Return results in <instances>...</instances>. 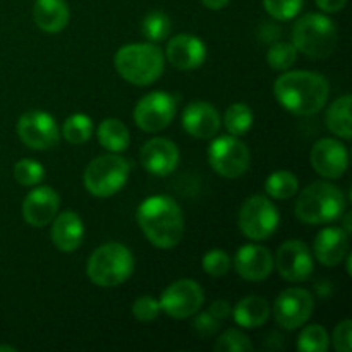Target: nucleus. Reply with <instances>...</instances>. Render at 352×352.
I'll return each instance as SVG.
<instances>
[{
	"instance_id": "1",
	"label": "nucleus",
	"mask_w": 352,
	"mask_h": 352,
	"mask_svg": "<svg viewBox=\"0 0 352 352\" xmlns=\"http://www.w3.org/2000/svg\"><path fill=\"white\" fill-rule=\"evenodd\" d=\"M330 86L325 76L313 71H289L274 85L275 98L294 116H315L325 107Z\"/></svg>"
},
{
	"instance_id": "2",
	"label": "nucleus",
	"mask_w": 352,
	"mask_h": 352,
	"mask_svg": "<svg viewBox=\"0 0 352 352\" xmlns=\"http://www.w3.org/2000/svg\"><path fill=\"white\" fill-rule=\"evenodd\" d=\"M138 223L146 239L158 250H170L184 236V215L177 203L164 195L144 199L136 212Z\"/></svg>"
},
{
	"instance_id": "3",
	"label": "nucleus",
	"mask_w": 352,
	"mask_h": 352,
	"mask_svg": "<svg viewBox=\"0 0 352 352\" xmlns=\"http://www.w3.org/2000/svg\"><path fill=\"white\" fill-rule=\"evenodd\" d=\"M113 65L120 78L136 86H148L157 81L165 67L164 52L153 43L124 45L113 57Z\"/></svg>"
},
{
	"instance_id": "4",
	"label": "nucleus",
	"mask_w": 352,
	"mask_h": 352,
	"mask_svg": "<svg viewBox=\"0 0 352 352\" xmlns=\"http://www.w3.org/2000/svg\"><path fill=\"white\" fill-rule=\"evenodd\" d=\"M346 210V198L337 186L318 181L305 188L296 201V215L301 222L327 223L340 219Z\"/></svg>"
},
{
	"instance_id": "5",
	"label": "nucleus",
	"mask_w": 352,
	"mask_h": 352,
	"mask_svg": "<svg viewBox=\"0 0 352 352\" xmlns=\"http://www.w3.org/2000/svg\"><path fill=\"white\" fill-rule=\"evenodd\" d=\"M133 253L119 243L96 248L86 263V275L98 287H117L133 275Z\"/></svg>"
},
{
	"instance_id": "6",
	"label": "nucleus",
	"mask_w": 352,
	"mask_h": 352,
	"mask_svg": "<svg viewBox=\"0 0 352 352\" xmlns=\"http://www.w3.org/2000/svg\"><path fill=\"white\" fill-rule=\"evenodd\" d=\"M292 45L311 58H327L337 47V28L325 14H306L292 28Z\"/></svg>"
},
{
	"instance_id": "7",
	"label": "nucleus",
	"mask_w": 352,
	"mask_h": 352,
	"mask_svg": "<svg viewBox=\"0 0 352 352\" xmlns=\"http://www.w3.org/2000/svg\"><path fill=\"white\" fill-rule=\"evenodd\" d=\"M131 165L126 158L117 153L102 155L96 157L91 164L86 167L82 182L86 191L91 192L96 198H107L124 188L129 179Z\"/></svg>"
},
{
	"instance_id": "8",
	"label": "nucleus",
	"mask_w": 352,
	"mask_h": 352,
	"mask_svg": "<svg viewBox=\"0 0 352 352\" xmlns=\"http://www.w3.org/2000/svg\"><path fill=\"white\" fill-rule=\"evenodd\" d=\"M280 217L267 196L254 195L244 201L239 212V229L248 239L265 241L274 236Z\"/></svg>"
},
{
	"instance_id": "9",
	"label": "nucleus",
	"mask_w": 352,
	"mask_h": 352,
	"mask_svg": "<svg viewBox=\"0 0 352 352\" xmlns=\"http://www.w3.org/2000/svg\"><path fill=\"white\" fill-rule=\"evenodd\" d=\"M208 160L213 170L226 179H237L250 168L251 155L237 136H220L208 148Z\"/></svg>"
},
{
	"instance_id": "10",
	"label": "nucleus",
	"mask_w": 352,
	"mask_h": 352,
	"mask_svg": "<svg viewBox=\"0 0 352 352\" xmlns=\"http://www.w3.org/2000/svg\"><path fill=\"white\" fill-rule=\"evenodd\" d=\"M205 302V292L201 285L192 278H181L164 291L160 298V308L165 315L175 320H186L195 316Z\"/></svg>"
},
{
	"instance_id": "11",
	"label": "nucleus",
	"mask_w": 352,
	"mask_h": 352,
	"mask_svg": "<svg viewBox=\"0 0 352 352\" xmlns=\"http://www.w3.org/2000/svg\"><path fill=\"white\" fill-rule=\"evenodd\" d=\"M17 136L31 150H50L57 146L60 131L50 113L43 110H31L17 120Z\"/></svg>"
},
{
	"instance_id": "12",
	"label": "nucleus",
	"mask_w": 352,
	"mask_h": 352,
	"mask_svg": "<svg viewBox=\"0 0 352 352\" xmlns=\"http://www.w3.org/2000/svg\"><path fill=\"white\" fill-rule=\"evenodd\" d=\"M315 299L311 292L301 287L285 289L274 305V315L278 325L285 330H296L305 325L313 315Z\"/></svg>"
},
{
	"instance_id": "13",
	"label": "nucleus",
	"mask_w": 352,
	"mask_h": 352,
	"mask_svg": "<svg viewBox=\"0 0 352 352\" xmlns=\"http://www.w3.org/2000/svg\"><path fill=\"white\" fill-rule=\"evenodd\" d=\"M175 102L168 93L153 91L144 95L134 109V120L144 133H158L172 122Z\"/></svg>"
},
{
	"instance_id": "14",
	"label": "nucleus",
	"mask_w": 352,
	"mask_h": 352,
	"mask_svg": "<svg viewBox=\"0 0 352 352\" xmlns=\"http://www.w3.org/2000/svg\"><path fill=\"white\" fill-rule=\"evenodd\" d=\"M274 265L278 275L287 282H305L313 274V256L309 248L302 241H285L277 251Z\"/></svg>"
},
{
	"instance_id": "15",
	"label": "nucleus",
	"mask_w": 352,
	"mask_h": 352,
	"mask_svg": "<svg viewBox=\"0 0 352 352\" xmlns=\"http://www.w3.org/2000/svg\"><path fill=\"white\" fill-rule=\"evenodd\" d=\"M309 162L316 174L322 177L339 179L347 170L349 155H347V148L339 140L323 138L313 144Z\"/></svg>"
},
{
	"instance_id": "16",
	"label": "nucleus",
	"mask_w": 352,
	"mask_h": 352,
	"mask_svg": "<svg viewBox=\"0 0 352 352\" xmlns=\"http://www.w3.org/2000/svg\"><path fill=\"white\" fill-rule=\"evenodd\" d=\"M234 267L239 277L250 282H261L274 272V254L260 244H246L234 256Z\"/></svg>"
},
{
	"instance_id": "17",
	"label": "nucleus",
	"mask_w": 352,
	"mask_h": 352,
	"mask_svg": "<svg viewBox=\"0 0 352 352\" xmlns=\"http://www.w3.org/2000/svg\"><path fill=\"white\" fill-rule=\"evenodd\" d=\"M60 206L57 191L50 186H40L28 192L23 201V217L30 226L45 227L55 219Z\"/></svg>"
},
{
	"instance_id": "18",
	"label": "nucleus",
	"mask_w": 352,
	"mask_h": 352,
	"mask_svg": "<svg viewBox=\"0 0 352 352\" xmlns=\"http://www.w3.org/2000/svg\"><path fill=\"white\" fill-rule=\"evenodd\" d=\"M141 164L150 174L165 175L172 174L179 164V150L174 141L167 138H153L141 148Z\"/></svg>"
},
{
	"instance_id": "19",
	"label": "nucleus",
	"mask_w": 352,
	"mask_h": 352,
	"mask_svg": "<svg viewBox=\"0 0 352 352\" xmlns=\"http://www.w3.org/2000/svg\"><path fill=\"white\" fill-rule=\"evenodd\" d=\"M220 113L208 102H192L182 112V127L196 140H212L220 129Z\"/></svg>"
},
{
	"instance_id": "20",
	"label": "nucleus",
	"mask_w": 352,
	"mask_h": 352,
	"mask_svg": "<svg viewBox=\"0 0 352 352\" xmlns=\"http://www.w3.org/2000/svg\"><path fill=\"white\" fill-rule=\"evenodd\" d=\"M167 60L181 71L198 69L206 58V47L195 34H177L167 43Z\"/></svg>"
},
{
	"instance_id": "21",
	"label": "nucleus",
	"mask_w": 352,
	"mask_h": 352,
	"mask_svg": "<svg viewBox=\"0 0 352 352\" xmlns=\"http://www.w3.org/2000/svg\"><path fill=\"white\" fill-rule=\"evenodd\" d=\"M313 251L322 265L337 267L349 253V234L342 227H327L316 236Z\"/></svg>"
},
{
	"instance_id": "22",
	"label": "nucleus",
	"mask_w": 352,
	"mask_h": 352,
	"mask_svg": "<svg viewBox=\"0 0 352 352\" xmlns=\"http://www.w3.org/2000/svg\"><path fill=\"white\" fill-rule=\"evenodd\" d=\"M52 243L62 253H72L78 250L85 237V226H82L81 217L76 212H62L60 215H55L52 223Z\"/></svg>"
},
{
	"instance_id": "23",
	"label": "nucleus",
	"mask_w": 352,
	"mask_h": 352,
	"mask_svg": "<svg viewBox=\"0 0 352 352\" xmlns=\"http://www.w3.org/2000/svg\"><path fill=\"white\" fill-rule=\"evenodd\" d=\"M69 6L65 0H36L33 19L45 33H58L69 24Z\"/></svg>"
},
{
	"instance_id": "24",
	"label": "nucleus",
	"mask_w": 352,
	"mask_h": 352,
	"mask_svg": "<svg viewBox=\"0 0 352 352\" xmlns=\"http://www.w3.org/2000/svg\"><path fill=\"white\" fill-rule=\"evenodd\" d=\"M234 320L243 329H260L270 316V305L260 296H248L232 309Z\"/></svg>"
},
{
	"instance_id": "25",
	"label": "nucleus",
	"mask_w": 352,
	"mask_h": 352,
	"mask_svg": "<svg viewBox=\"0 0 352 352\" xmlns=\"http://www.w3.org/2000/svg\"><path fill=\"white\" fill-rule=\"evenodd\" d=\"M96 136H98L100 144H102L105 150H109L110 153H120V151H126L127 146L131 143V136L127 127L124 126V122H120L119 119H105L98 126L96 131Z\"/></svg>"
},
{
	"instance_id": "26",
	"label": "nucleus",
	"mask_w": 352,
	"mask_h": 352,
	"mask_svg": "<svg viewBox=\"0 0 352 352\" xmlns=\"http://www.w3.org/2000/svg\"><path fill=\"white\" fill-rule=\"evenodd\" d=\"M351 95H344L337 98L327 110L325 122L327 127L332 134L342 138V140H351Z\"/></svg>"
},
{
	"instance_id": "27",
	"label": "nucleus",
	"mask_w": 352,
	"mask_h": 352,
	"mask_svg": "<svg viewBox=\"0 0 352 352\" xmlns=\"http://www.w3.org/2000/svg\"><path fill=\"white\" fill-rule=\"evenodd\" d=\"M299 181L292 172L277 170L265 181V191L274 199H289L298 192Z\"/></svg>"
},
{
	"instance_id": "28",
	"label": "nucleus",
	"mask_w": 352,
	"mask_h": 352,
	"mask_svg": "<svg viewBox=\"0 0 352 352\" xmlns=\"http://www.w3.org/2000/svg\"><path fill=\"white\" fill-rule=\"evenodd\" d=\"M223 126L232 136H243L253 126V110L246 103H232L223 116Z\"/></svg>"
},
{
	"instance_id": "29",
	"label": "nucleus",
	"mask_w": 352,
	"mask_h": 352,
	"mask_svg": "<svg viewBox=\"0 0 352 352\" xmlns=\"http://www.w3.org/2000/svg\"><path fill=\"white\" fill-rule=\"evenodd\" d=\"M93 122L86 113H72L62 126V136L71 144H82L91 138Z\"/></svg>"
},
{
	"instance_id": "30",
	"label": "nucleus",
	"mask_w": 352,
	"mask_h": 352,
	"mask_svg": "<svg viewBox=\"0 0 352 352\" xmlns=\"http://www.w3.org/2000/svg\"><path fill=\"white\" fill-rule=\"evenodd\" d=\"M330 339L322 325H308L298 339V349L302 352H327Z\"/></svg>"
},
{
	"instance_id": "31",
	"label": "nucleus",
	"mask_w": 352,
	"mask_h": 352,
	"mask_svg": "<svg viewBox=\"0 0 352 352\" xmlns=\"http://www.w3.org/2000/svg\"><path fill=\"white\" fill-rule=\"evenodd\" d=\"M170 19L162 10H153L148 14L143 21V34L150 41L157 43V41H164L165 38L170 34Z\"/></svg>"
},
{
	"instance_id": "32",
	"label": "nucleus",
	"mask_w": 352,
	"mask_h": 352,
	"mask_svg": "<svg viewBox=\"0 0 352 352\" xmlns=\"http://www.w3.org/2000/svg\"><path fill=\"white\" fill-rule=\"evenodd\" d=\"M45 177V168L40 162L33 160V158H23L14 165V179L17 184L24 186V188H31V186L40 184L41 179Z\"/></svg>"
},
{
	"instance_id": "33",
	"label": "nucleus",
	"mask_w": 352,
	"mask_h": 352,
	"mask_svg": "<svg viewBox=\"0 0 352 352\" xmlns=\"http://www.w3.org/2000/svg\"><path fill=\"white\" fill-rule=\"evenodd\" d=\"M296 60H298V50L294 45L285 43V41L275 43L267 54L268 65L275 71H287L289 67L294 65Z\"/></svg>"
},
{
	"instance_id": "34",
	"label": "nucleus",
	"mask_w": 352,
	"mask_h": 352,
	"mask_svg": "<svg viewBox=\"0 0 352 352\" xmlns=\"http://www.w3.org/2000/svg\"><path fill=\"white\" fill-rule=\"evenodd\" d=\"M217 352H250L253 351V344L239 330H227L219 337L215 344Z\"/></svg>"
},
{
	"instance_id": "35",
	"label": "nucleus",
	"mask_w": 352,
	"mask_h": 352,
	"mask_svg": "<svg viewBox=\"0 0 352 352\" xmlns=\"http://www.w3.org/2000/svg\"><path fill=\"white\" fill-rule=\"evenodd\" d=\"M263 7L274 19H294L302 9V0H263Z\"/></svg>"
},
{
	"instance_id": "36",
	"label": "nucleus",
	"mask_w": 352,
	"mask_h": 352,
	"mask_svg": "<svg viewBox=\"0 0 352 352\" xmlns=\"http://www.w3.org/2000/svg\"><path fill=\"white\" fill-rule=\"evenodd\" d=\"M203 270L210 277H222L230 270V258L223 250H212L203 256Z\"/></svg>"
},
{
	"instance_id": "37",
	"label": "nucleus",
	"mask_w": 352,
	"mask_h": 352,
	"mask_svg": "<svg viewBox=\"0 0 352 352\" xmlns=\"http://www.w3.org/2000/svg\"><path fill=\"white\" fill-rule=\"evenodd\" d=\"M160 301H157L153 296H140L133 302V315L140 322H153L160 315Z\"/></svg>"
},
{
	"instance_id": "38",
	"label": "nucleus",
	"mask_w": 352,
	"mask_h": 352,
	"mask_svg": "<svg viewBox=\"0 0 352 352\" xmlns=\"http://www.w3.org/2000/svg\"><path fill=\"white\" fill-rule=\"evenodd\" d=\"M333 347L337 352H351L352 349V322L344 320L336 327L332 336Z\"/></svg>"
},
{
	"instance_id": "39",
	"label": "nucleus",
	"mask_w": 352,
	"mask_h": 352,
	"mask_svg": "<svg viewBox=\"0 0 352 352\" xmlns=\"http://www.w3.org/2000/svg\"><path fill=\"white\" fill-rule=\"evenodd\" d=\"M192 327H195V330L198 336L212 337L213 333L220 329V320H217L215 316L210 315L208 311H205V313H201V315L196 316Z\"/></svg>"
},
{
	"instance_id": "40",
	"label": "nucleus",
	"mask_w": 352,
	"mask_h": 352,
	"mask_svg": "<svg viewBox=\"0 0 352 352\" xmlns=\"http://www.w3.org/2000/svg\"><path fill=\"white\" fill-rule=\"evenodd\" d=\"M208 313H210V315L215 316L217 320H220V322H222V320H226L227 316L232 313V308H230V305L227 301H223V299H219V301H215L212 306H210Z\"/></svg>"
},
{
	"instance_id": "41",
	"label": "nucleus",
	"mask_w": 352,
	"mask_h": 352,
	"mask_svg": "<svg viewBox=\"0 0 352 352\" xmlns=\"http://www.w3.org/2000/svg\"><path fill=\"white\" fill-rule=\"evenodd\" d=\"M315 2L323 12L332 14V12H339V10H342L344 7H346L347 0H315Z\"/></svg>"
},
{
	"instance_id": "42",
	"label": "nucleus",
	"mask_w": 352,
	"mask_h": 352,
	"mask_svg": "<svg viewBox=\"0 0 352 352\" xmlns=\"http://www.w3.org/2000/svg\"><path fill=\"white\" fill-rule=\"evenodd\" d=\"M229 2L230 0H201L203 6H205L206 9H212V10L223 9V7H226Z\"/></svg>"
},
{
	"instance_id": "43",
	"label": "nucleus",
	"mask_w": 352,
	"mask_h": 352,
	"mask_svg": "<svg viewBox=\"0 0 352 352\" xmlns=\"http://www.w3.org/2000/svg\"><path fill=\"white\" fill-rule=\"evenodd\" d=\"M342 229L346 230L347 234L352 232V227H351V213H347V215H346V220H344V227H342Z\"/></svg>"
},
{
	"instance_id": "44",
	"label": "nucleus",
	"mask_w": 352,
	"mask_h": 352,
	"mask_svg": "<svg viewBox=\"0 0 352 352\" xmlns=\"http://www.w3.org/2000/svg\"><path fill=\"white\" fill-rule=\"evenodd\" d=\"M2 351H9V352H16V347L12 346H0V352Z\"/></svg>"
}]
</instances>
